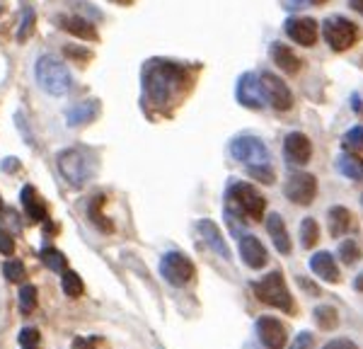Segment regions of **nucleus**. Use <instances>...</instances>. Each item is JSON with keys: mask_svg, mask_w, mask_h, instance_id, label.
<instances>
[{"mask_svg": "<svg viewBox=\"0 0 363 349\" xmlns=\"http://www.w3.org/2000/svg\"><path fill=\"white\" fill-rule=\"evenodd\" d=\"M143 95L153 104H167L169 97L174 95L179 83L186 80V68L174 61H162V58H153L143 66Z\"/></svg>", "mask_w": 363, "mask_h": 349, "instance_id": "nucleus-1", "label": "nucleus"}, {"mask_svg": "<svg viewBox=\"0 0 363 349\" xmlns=\"http://www.w3.org/2000/svg\"><path fill=\"white\" fill-rule=\"evenodd\" d=\"M34 78H37V85L51 97L66 95L70 90V83H73L68 68L61 61H56L54 56H42L34 63Z\"/></svg>", "mask_w": 363, "mask_h": 349, "instance_id": "nucleus-2", "label": "nucleus"}, {"mask_svg": "<svg viewBox=\"0 0 363 349\" xmlns=\"http://www.w3.org/2000/svg\"><path fill=\"white\" fill-rule=\"evenodd\" d=\"M252 291H255V296L262 301V304L281 308V311H286V313H294V299H291L289 287H286V279L279 270L269 272L264 279L252 284Z\"/></svg>", "mask_w": 363, "mask_h": 349, "instance_id": "nucleus-3", "label": "nucleus"}, {"mask_svg": "<svg viewBox=\"0 0 363 349\" xmlns=\"http://www.w3.org/2000/svg\"><path fill=\"white\" fill-rule=\"evenodd\" d=\"M228 199L238 206V211L242 214L245 218H252V221H262L264 218V209H267V201L264 196L259 194V189H255L252 184L247 182H233L228 187Z\"/></svg>", "mask_w": 363, "mask_h": 349, "instance_id": "nucleus-4", "label": "nucleus"}, {"mask_svg": "<svg viewBox=\"0 0 363 349\" xmlns=\"http://www.w3.org/2000/svg\"><path fill=\"white\" fill-rule=\"evenodd\" d=\"M58 170L73 187H83L92 174V158L87 150L68 148L58 155Z\"/></svg>", "mask_w": 363, "mask_h": 349, "instance_id": "nucleus-5", "label": "nucleus"}, {"mask_svg": "<svg viewBox=\"0 0 363 349\" xmlns=\"http://www.w3.org/2000/svg\"><path fill=\"white\" fill-rule=\"evenodd\" d=\"M322 32H325V42L335 51H347L359 42V27L351 20H347V17L339 15L330 17L325 22V27H322Z\"/></svg>", "mask_w": 363, "mask_h": 349, "instance_id": "nucleus-6", "label": "nucleus"}, {"mask_svg": "<svg viewBox=\"0 0 363 349\" xmlns=\"http://www.w3.org/2000/svg\"><path fill=\"white\" fill-rule=\"evenodd\" d=\"M194 262L186 257L179 250H169L165 253V257L160 260V275L167 279L174 287H184L194 279Z\"/></svg>", "mask_w": 363, "mask_h": 349, "instance_id": "nucleus-7", "label": "nucleus"}, {"mask_svg": "<svg viewBox=\"0 0 363 349\" xmlns=\"http://www.w3.org/2000/svg\"><path fill=\"white\" fill-rule=\"evenodd\" d=\"M230 155L247 167L255 165H269V148L264 141L257 136H238L230 143Z\"/></svg>", "mask_w": 363, "mask_h": 349, "instance_id": "nucleus-8", "label": "nucleus"}, {"mask_svg": "<svg viewBox=\"0 0 363 349\" xmlns=\"http://www.w3.org/2000/svg\"><path fill=\"white\" fill-rule=\"evenodd\" d=\"M284 192L291 201L298 204V206H308V204H313L315 194H318V179L308 172H296L289 177Z\"/></svg>", "mask_w": 363, "mask_h": 349, "instance_id": "nucleus-9", "label": "nucleus"}, {"mask_svg": "<svg viewBox=\"0 0 363 349\" xmlns=\"http://www.w3.org/2000/svg\"><path fill=\"white\" fill-rule=\"evenodd\" d=\"M259 80H262V90H264L267 104H272V107L279 109V112L291 109V104H294V95H291L289 85H286L279 75L267 71V73L259 75Z\"/></svg>", "mask_w": 363, "mask_h": 349, "instance_id": "nucleus-10", "label": "nucleus"}, {"mask_svg": "<svg viewBox=\"0 0 363 349\" xmlns=\"http://www.w3.org/2000/svg\"><path fill=\"white\" fill-rule=\"evenodd\" d=\"M235 95H238V102L242 104V107H250V109H262L267 104L264 90H262V80L257 73L240 75Z\"/></svg>", "mask_w": 363, "mask_h": 349, "instance_id": "nucleus-11", "label": "nucleus"}, {"mask_svg": "<svg viewBox=\"0 0 363 349\" xmlns=\"http://www.w3.org/2000/svg\"><path fill=\"white\" fill-rule=\"evenodd\" d=\"M257 337L267 349H284L286 347V328L284 323L272 316L257 320Z\"/></svg>", "mask_w": 363, "mask_h": 349, "instance_id": "nucleus-12", "label": "nucleus"}, {"mask_svg": "<svg viewBox=\"0 0 363 349\" xmlns=\"http://www.w3.org/2000/svg\"><path fill=\"white\" fill-rule=\"evenodd\" d=\"M284 32L289 34L296 44H303V46H313L318 42V22H315L313 17H291V20H286Z\"/></svg>", "mask_w": 363, "mask_h": 349, "instance_id": "nucleus-13", "label": "nucleus"}, {"mask_svg": "<svg viewBox=\"0 0 363 349\" xmlns=\"http://www.w3.org/2000/svg\"><path fill=\"white\" fill-rule=\"evenodd\" d=\"M284 155H286V160L294 162V165H306L310 160V155H313V143H310V138L306 133L294 131V133H289L284 141Z\"/></svg>", "mask_w": 363, "mask_h": 349, "instance_id": "nucleus-14", "label": "nucleus"}, {"mask_svg": "<svg viewBox=\"0 0 363 349\" xmlns=\"http://www.w3.org/2000/svg\"><path fill=\"white\" fill-rule=\"evenodd\" d=\"M240 255H242V262L250 270H262L267 265V248L255 236L240 238Z\"/></svg>", "mask_w": 363, "mask_h": 349, "instance_id": "nucleus-15", "label": "nucleus"}, {"mask_svg": "<svg viewBox=\"0 0 363 349\" xmlns=\"http://www.w3.org/2000/svg\"><path fill=\"white\" fill-rule=\"evenodd\" d=\"M196 231L201 233V238H203V243L213 250V253H218L223 260H230V250H228V243H225V238H223V233L218 231V226L213 223V221H208V218H203V221H199L196 223Z\"/></svg>", "mask_w": 363, "mask_h": 349, "instance_id": "nucleus-16", "label": "nucleus"}, {"mask_svg": "<svg viewBox=\"0 0 363 349\" xmlns=\"http://www.w3.org/2000/svg\"><path fill=\"white\" fill-rule=\"evenodd\" d=\"M58 25H61V29H66L68 34H73V37H78V39H85V42H97L99 39L95 25L78 15H61L58 17Z\"/></svg>", "mask_w": 363, "mask_h": 349, "instance_id": "nucleus-17", "label": "nucleus"}, {"mask_svg": "<svg viewBox=\"0 0 363 349\" xmlns=\"http://www.w3.org/2000/svg\"><path fill=\"white\" fill-rule=\"evenodd\" d=\"M310 270L330 284L339 282V267H337V262L330 253H315L313 257H310Z\"/></svg>", "mask_w": 363, "mask_h": 349, "instance_id": "nucleus-18", "label": "nucleus"}, {"mask_svg": "<svg viewBox=\"0 0 363 349\" xmlns=\"http://www.w3.org/2000/svg\"><path fill=\"white\" fill-rule=\"evenodd\" d=\"M267 231H269V238L274 240V245L281 255H289L291 253V238H289V231L284 226V218L279 214H269L267 218Z\"/></svg>", "mask_w": 363, "mask_h": 349, "instance_id": "nucleus-19", "label": "nucleus"}, {"mask_svg": "<svg viewBox=\"0 0 363 349\" xmlns=\"http://www.w3.org/2000/svg\"><path fill=\"white\" fill-rule=\"evenodd\" d=\"M272 58H274V63H277V66H279L284 73L294 75V73L301 71V58H298L286 44L274 42V44H272Z\"/></svg>", "mask_w": 363, "mask_h": 349, "instance_id": "nucleus-20", "label": "nucleus"}, {"mask_svg": "<svg viewBox=\"0 0 363 349\" xmlns=\"http://www.w3.org/2000/svg\"><path fill=\"white\" fill-rule=\"evenodd\" d=\"M22 206H25V211L29 214V218H32V221H46V218H49V211H46L44 201L39 199L37 189H34L32 184H25V187H22Z\"/></svg>", "mask_w": 363, "mask_h": 349, "instance_id": "nucleus-21", "label": "nucleus"}, {"mask_svg": "<svg viewBox=\"0 0 363 349\" xmlns=\"http://www.w3.org/2000/svg\"><path fill=\"white\" fill-rule=\"evenodd\" d=\"M97 112H99V102L97 100H85V102L75 104L73 109H68L66 121H68V126H83V124H87V121L95 119Z\"/></svg>", "mask_w": 363, "mask_h": 349, "instance_id": "nucleus-22", "label": "nucleus"}, {"mask_svg": "<svg viewBox=\"0 0 363 349\" xmlns=\"http://www.w3.org/2000/svg\"><path fill=\"white\" fill-rule=\"evenodd\" d=\"M337 170L349 179H363V160L354 153H344L337 160Z\"/></svg>", "mask_w": 363, "mask_h": 349, "instance_id": "nucleus-23", "label": "nucleus"}, {"mask_svg": "<svg viewBox=\"0 0 363 349\" xmlns=\"http://www.w3.org/2000/svg\"><path fill=\"white\" fill-rule=\"evenodd\" d=\"M351 226V214L344 206H332L330 209V233L335 238L344 236Z\"/></svg>", "mask_w": 363, "mask_h": 349, "instance_id": "nucleus-24", "label": "nucleus"}, {"mask_svg": "<svg viewBox=\"0 0 363 349\" xmlns=\"http://www.w3.org/2000/svg\"><path fill=\"white\" fill-rule=\"evenodd\" d=\"M102 206H104V196H102V194H97L95 199L90 201V221H92V223H95L102 233H112V231H114V223L102 214Z\"/></svg>", "mask_w": 363, "mask_h": 349, "instance_id": "nucleus-25", "label": "nucleus"}, {"mask_svg": "<svg viewBox=\"0 0 363 349\" xmlns=\"http://www.w3.org/2000/svg\"><path fill=\"white\" fill-rule=\"evenodd\" d=\"M315 323L322 330H335L339 325V313L332 306H318L315 308Z\"/></svg>", "mask_w": 363, "mask_h": 349, "instance_id": "nucleus-26", "label": "nucleus"}, {"mask_svg": "<svg viewBox=\"0 0 363 349\" xmlns=\"http://www.w3.org/2000/svg\"><path fill=\"white\" fill-rule=\"evenodd\" d=\"M318 240H320L318 221H315V218H303V223H301V245L308 250V248H313Z\"/></svg>", "mask_w": 363, "mask_h": 349, "instance_id": "nucleus-27", "label": "nucleus"}, {"mask_svg": "<svg viewBox=\"0 0 363 349\" xmlns=\"http://www.w3.org/2000/svg\"><path fill=\"white\" fill-rule=\"evenodd\" d=\"M61 287H63V291H66V296H70V299H78V296H83V291H85L83 279L75 275V272H70V270L63 272Z\"/></svg>", "mask_w": 363, "mask_h": 349, "instance_id": "nucleus-28", "label": "nucleus"}, {"mask_svg": "<svg viewBox=\"0 0 363 349\" xmlns=\"http://www.w3.org/2000/svg\"><path fill=\"white\" fill-rule=\"evenodd\" d=\"M39 257H42V262L49 270H54V272H66V267H68V262H66V257H63L58 250H54V248H44L42 253H39Z\"/></svg>", "mask_w": 363, "mask_h": 349, "instance_id": "nucleus-29", "label": "nucleus"}, {"mask_svg": "<svg viewBox=\"0 0 363 349\" xmlns=\"http://www.w3.org/2000/svg\"><path fill=\"white\" fill-rule=\"evenodd\" d=\"M339 257H342L344 265H354V262H359L361 257V248L356 240H347L339 245Z\"/></svg>", "mask_w": 363, "mask_h": 349, "instance_id": "nucleus-30", "label": "nucleus"}, {"mask_svg": "<svg viewBox=\"0 0 363 349\" xmlns=\"http://www.w3.org/2000/svg\"><path fill=\"white\" fill-rule=\"evenodd\" d=\"M3 275L8 282H22V279L27 277V272H25V265H22L20 260H10L3 265Z\"/></svg>", "mask_w": 363, "mask_h": 349, "instance_id": "nucleus-31", "label": "nucleus"}, {"mask_svg": "<svg viewBox=\"0 0 363 349\" xmlns=\"http://www.w3.org/2000/svg\"><path fill=\"white\" fill-rule=\"evenodd\" d=\"M20 308H22V313L25 316H29V313L37 308V289L34 287H22V291H20Z\"/></svg>", "mask_w": 363, "mask_h": 349, "instance_id": "nucleus-32", "label": "nucleus"}, {"mask_svg": "<svg viewBox=\"0 0 363 349\" xmlns=\"http://www.w3.org/2000/svg\"><path fill=\"white\" fill-rule=\"evenodd\" d=\"M344 148L347 150H363V126H354L351 131H347V136H344Z\"/></svg>", "mask_w": 363, "mask_h": 349, "instance_id": "nucleus-33", "label": "nucleus"}, {"mask_svg": "<svg viewBox=\"0 0 363 349\" xmlns=\"http://www.w3.org/2000/svg\"><path fill=\"white\" fill-rule=\"evenodd\" d=\"M225 221H228V228H230V233L240 240V238L245 236V226H242V218L238 216V211H233V209H225Z\"/></svg>", "mask_w": 363, "mask_h": 349, "instance_id": "nucleus-34", "label": "nucleus"}, {"mask_svg": "<svg viewBox=\"0 0 363 349\" xmlns=\"http://www.w3.org/2000/svg\"><path fill=\"white\" fill-rule=\"evenodd\" d=\"M250 174L255 179H259V182H264V184H272L274 182V170H272V165H255V167H247Z\"/></svg>", "mask_w": 363, "mask_h": 349, "instance_id": "nucleus-35", "label": "nucleus"}, {"mask_svg": "<svg viewBox=\"0 0 363 349\" xmlns=\"http://www.w3.org/2000/svg\"><path fill=\"white\" fill-rule=\"evenodd\" d=\"M32 27H34V13H32V10H25L22 22H20V29H17V39H20V42H25V39L29 37V32H32Z\"/></svg>", "mask_w": 363, "mask_h": 349, "instance_id": "nucleus-36", "label": "nucleus"}, {"mask_svg": "<svg viewBox=\"0 0 363 349\" xmlns=\"http://www.w3.org/2000/svg\"><path fill=\"white\" fill-rule=\"evenodd\" d=\"M20 345L22 347H37L39 345V330L37 328H25L20 333Z\"/></svg>", "mask_w": 363, "mask_h": 349, "instance_id": "nucleus-37", "label": "nucleus"}, {"mask_svg": "<svg viewBox=\"0 0 363 349\" xmlns=\"http://www.w3.org/2000/svg\"><path fill=\"white\" fill-rule=\"evenodd\" d=\"M0 253H3V255H13L15 253L13 236H10L8 231H3V228H0Z\"/></svg>", "mask_w": 363, "mask_h": 349, "instance_id": "nucleus-38", "label": "nucleus"}, {"mask_svg": "<svg viewBox=\"0 0 363 349\" xmlns=\"http://www.w3.org/2000/svg\"><path fill=\"white\" fill-rule=\"evenodd\" d=\"M310 347H313V335H310V333H301L294 342H291L289 349H310Z\"/></svg>", "mask_w": 363, "mask_h": 349, "instance_id": "nucleus-39", "label": "nucleus"}, {"mask_svg": "<svg viewBox=\"0 0 363 349\" xmlns=\"http://www.w3.org/2000/svg\"><path fill=\"white\" fill-rule=\"evenodd\" d=\"M322 349H359L354 345L351 340H344V337H339V340H332V342H327Z\"/></svg>", "mask_w": 363, "mask_h": 349, "instance_id": "nucleus-40", "label": "nucleus"}, {"mask_svg": "<svg viewBox=\"0 0 363 349\" xmlns=\"http://www.w3.org/2000/svg\"><path fill=\"white\" fill-rule=\"evenodd\" d=\"M73 349H95V340H85V337H75Z\"/></svg>", "mask_w": 363, "mask_h": 349, "instance_id": "nucleus-41", "label": "nucleus"}, {"mask_svg": "<svg viewBox=\"0 0 363 349\" xmlns=\"http://www.w3.org/2000/svg\"><path fill=\"white\" fill-rule=\"evenodd\" d=\"M303 5H313V0H284V8L286 10H298Z\"/></svg>", "mask_w": 363, "mask_h": 349, "instance_id": "nucleus-42", "label": "nucleus"}, {"mask_svg": "<svg viewBox=\"0 0 363 349\" xmlns=\"http://www.w3.org/2000/svg\"><path fill=\"white\" fill-rule=\"evenodd\" d=\"M66 54L68 56H75V58H90V54L83 49H73V46H66Z\"/></svg>", "mask_w": 363, "mask_h": 349, "instance_id": "nucleus-43", "label": "nucleus"}, {"mask_svg": "<svg viewBox=\"0 0 363 349\" xmlns=\"http://www.w3.org/2000/svg\"><path fill=\"white\" fill-rule=\"evenodd\" d=\"M349 3H351V8H354L356 13L363 15V0H349Z\"/></svg>", "mask_w": 363, "mask_h": 349, "instance_id": "nucleus-44", "label": "nucleus"}, {"mask_svg": "<svg viewBox=\"0 0 363 349\" xmlns=\"http://www.w3.org/2000/svg\"><path fill=\"white\" fill-rule=\"evenodd\" d=\"M354 287H356V291H363V275H359V277H356Z\"/></svg>", "mask_w": 363, "mask_h": 349, "instance_id": "nucleus-45", "label": "nucleus"}, {"mask_svg": "<svg viewBox=\"0 0 363 349\" xmlns=\"http://www.w3.org/2000/svg\"><path fill=\"white\" fill-rule=\"evenodd\" d=\"M15 165H20V162H15V158H8V162H5V170H13Z\"/></svg>", "mask_w": 363, "mask_h": 349, "instance_id": "nucleus-46", "label": "nucleus"}, {"mask_svg": "<svg viewBox=\"0 0 363 349\" xmlns=\"http://www.w3.org/2000/svg\"><path fill=\"white\" fill-rule=\"evenodd\" d=\"M322 3H327V0H313V5H322Z\"/></svg>", "mask_w": 363, "mask_h": 349, "instance_id": "nucleus-47", "label": "nucleus"}, {"mask_svg": "<svg viewBox=\"0 0 363 349\" xmlns=\"http://www.w3.org/2000/svg\"><path fill=\"white\" fill-rule=\"evenodd\" d=\"M119 3H124V5H128V3H131V0H119Z\"/></svg>", "mask_w": 363, "mask_h": 349, "instance_id": "nucleus-48", "label": "nucleus"}, {"mask_svg": "<svg viewBox=\"0 0 363 349\" xmlns=\"http://www.w3.org/2000/svg\"><path fill=\"white\" fill-rule=\"evenodd\" d=\"M0 211H3V199H0Z\"/></svg>", "mask_w": 363, "mask_h": 349, "instance_id": "nucleus-49", "label": "nucleus"}, {"mask_svg": "<svg viewBox=\"0 0 363 349\" xmlns=\"http://www.w3.org/2000/svg\"><path fill=\"white\" fill-rule=\"evenodd\" d=\"M25 349H37V347H25Z\"/></svg>", "mask_w": 363, "mask_h": 349, "instance_id": "nucleus-50", "label": "nucleus"}]
</instances>
